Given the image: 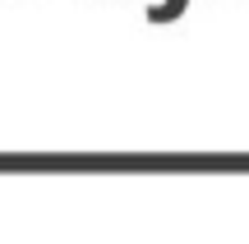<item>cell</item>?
Wrapping results in <instances>:
<instances>
[{"label": "cell", "instance_id": "cell-1", "mask_svg": "<svg viewBox=\"0 0 249 244\" xmlns=\"http://www.w3.org/2000/svg\"><path fill=\"white\" fill-rule=\"evenodd\" d=\"M180 9H185V0H166V5H152L148 18H152V23H166V18H176Z\"/></svg>", "mask_w": 249, "mask_h": 244}]
</instances>
